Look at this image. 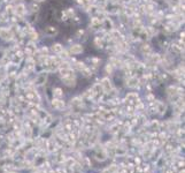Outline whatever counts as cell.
Segmentation results:
<instances>
[{"instance_id":"1","label":"cell","mask_w":185,"mask_h":173,"mask_svg":"<svg viewBox=\"0 0 185 173\" xmlns=\"http://www.w3.org/2000/svg\"><path fill=\"white\" fill-rule=\"evenodd\" d=\"M0 39L5 40V42H12L14 40V34L12 33L10 28L7 27H0Z\"/></svg>"},{"instance_id":"2","label":"cell","mask_w":185,"mask_h":173,"mask_svg":"<svg viewBox=\"0 0 185 173\" xmlns=\"http://www.w3.org/2000/svg\"><path fill=\"white\" fill-rule=\"evenodd\" d=\"M25 15H27V7L24 2H20L14 6V16H17L20 20H23Z\"/></svg>"},{"instance_id":"3","label":"cell","mask_w":185,"mask_h":173,"mask_svg":"<svg viewBox=\"0 0 185 173\" xmlns=\"http://www.w3.org/2000/svg\"><path fill=\"white\" fill-rule=\"evenodd\" d=\"M68 52L70 56H77L83 52V45L82 44H72L68 48Z\"/></svg>"},{"instance_id":"4","label":"cell","mask_w":185,"mask_h":173,"mask_svg":"<svg viewBox=\"0 0 185 173\" xmlns=\"http://www.w3.org/2000/svg\"><path fill=\"white\" fill-rule=\"evenodd\" d=\"M46 79H47V72H40L36 76L33 83H35V86H42L46 82Z\"/></svg>"},{"instance_id":"5","label":"cell","mask_w":185,"mask_h":173,"mask_svg":"<svg viewBox=\"0 0 185 173\" xmlns=\"http://www.w3.org/2000/svg\"><path fill=\"white\" fill-rule=\"evenodd\" d=\"M57 33H59V30L54 25H48V27L44 29V34L46 35L47 37H54L55 35H57Z\"/></svg>"},{"instance_id":"6","label":"cell","mask_w":185,"mask_h":173,"mask_svg":"<svg viewBox=\"0 0 185 173\" xmlns=\"http://www.w3.org/2000/svg\"><path fill=\"white\" fill-rule=\"evenodd\" d=\"M63 50H65V48H63V45L60 43H54L52 44V46L50 48V51H52L54 54H57V56H60L62 52H63Z\"/></svg>"},{"instance_id":"7","label":"cell","mask_w":185,"mask_h":173,"mask_svg":"<svg viewBox=\"0 0 185 173\" xmlns=\"http://www.w3.org/2000/svg\"><path fill=\"white\" fill-rule=\"evenodd\" d=\"M101 87H102V89H104L105 91H109L110 89H112V82L107 77H105L101 80Z\"/></svg>"},{"instance_id":"8","label":"cell","mask_w":185,"mask_h":173,"mask_svg":"<svg viewBox=\"0 0 185 173\" xmlns=\"http://www.w3.org/2000/svg\"><path fill=\"white\" fill-rule=\"evenodd\" d=\"M54 96L57 97H61L62 94H61V89H59V88H57V89H54Z\"/></svg>"}]
</instances>
